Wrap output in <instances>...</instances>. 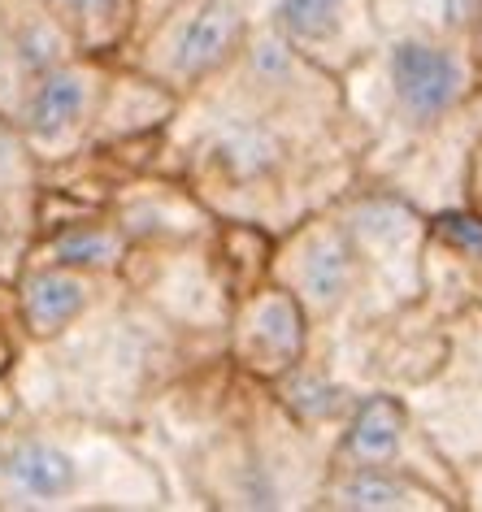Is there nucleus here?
Instances as JSON below:
<instances>
[{
	"mask_svg": "<svg viewBox=\"0 0 482 512\" xmlns=\"http://www.w3.org/2000/svg\"><path fill=\"white\" fill-rule=\"evenodd\" d=\"M166 157L218 217L283 235L365 174L344 83L252 22L244 48L179 100Z\"/></svg>",
	"mask_w": 482,
	"mask_h": 512,
	"instance_id": "obj_1",
	"label": "nucleus"
},
{
	"mask_svg": "<svg viewBox=\"0 0 482 512\" xmlns=\"http://www.w3.org/2000/svg\"><path fill=\"white\" fill-rule=\"evenodd\" d=\"M222 434L213 439L205 465V504L304 512L317 508L331 447L313 439L278 404L270 382H257L231 365L222 387Z\"/></svg>",
	"mask_w": 482,
	"mask_h": 512,
	"instance_id": "obj_2",
	"label": "nucleus"
},
{
	"mask_svg": "<svg viewBox=\"0 0 482 512\" xmlns=\"http://www.w3.org/2000/svg\"><path fill=\"white\" fill-rule=\"evenodd\" d=\"M270 278L304 304L313 330H339L348 322H361V317L396 309L370 274L361 248L352 243L335 200L278 235Z\"/></svg>",
	"mask_w": 482,
	"mask_h": 512,
	"instance_id": "obj_3",
	"label": "nucleus"
},
{
	"mask_svg": "<svg viewBox=\"0 0 482 512\" xmlns=\"http://www.w3.org/2000/svg\"><path fill=\"white\" fill-rule=\"evenodd\" d=\"M313 348L361 395L365 391L413 395L417 387H426L430 378L443 374L452 335H448V317L435 313L426 300H409L339 330H313Z\"/></svg>",
	"mask_w": 482,
	"mask_h": 512,
	"instance_id": "obj_4",
	"label": "nucleus"
},
{
	"mask_svg": "<svg viewBox=\"0 0 482 512\" xmlns=\"http://www.w3.org/2000/svg\"><path fill=\"white\" fill-rule=\"evenodd\" d=\"M105 473L157 478L131 452H79L53 430H27L0 443V499L18 508H66V504H131Z\"/></svg>",
	"mask_w": 482,
	"mask_h": 512,
	"instance_id": "obj_5",
	"label": "nucleus"
},
{
	"mask_svg": "<svg viewBox=\"0 0 482 512\" xmlns=\"http://www.w3.org/2000/svg\"><path fill=\"white\" fill-rule=\"evenodd\" d=\"M252 35V0H179L148 35H139L135 66L187 96L218 74Z\"/></svg>",
	"mask_w": 482,
	"mask_h": 512,
	"instance_id": "obj_6",
	"label": "nucleus"
},
{
	"mask_svg": "<svg viewBox=\"0 0 482 512\" xmlns=\"http://www.w3.org/2000/svg\"><path fill=\"white\" fill-rule=\"evenodd\" d=\"M335 209L344 217L352 243L361 248L370 274L378 278V287L387 291V300L391 304L422 300L430 213L365 174L335 200Z\"/></svg>",
	"mask_w": 482,
	"mask_h": 512,
	"instance_id": "obj_7",
	"label": "nucleus"
},
{
	"mask_svg": "<svg viewBox=\"0 0 482 512\" xmlns=\"http://www.w3.org/2000/svg\"><path fill=\"white\" fill-rule=\"evenodd\" d=\"M331 465H387V469H409L417 478L443 486L456 504V469L443 456V447L430 439L422 417L413 413L409 395L400 391H365L357 408L348 413L344 430L331 447Z\"/></svg>",
	"mask_w": 482,
	"mask_h": 512,
	"instance_id": "obj_8",
	"label": "nucleus"
},
{
	"mask_svg": "<svg viewBox=\"0 0 482 512\" xmlns=\"http://www.w3.org/2000/svg\"><path fill=\"white\" fill-rule=\"evenodd\" d=\"M252 22L335 79H344L378 40L374 0H252Z\"/></svg>",
	"mask_w": 482,
	"mask_h": 512,
	"instance_id": "obj_9",
	"label": "nucleus"
},
{
	"mask_svg": "<svg viewBox=\"0 0 482 512\" xmlns=\"http://www.w3.org/2000/svg\"><path fill=\"white\" fill-rule=\"evenodd\" d=\"M309 343H313L309 313L274 278L244 291L231 304V317H226V330H222L226 361L257 382H278L291 365L304 361Z\"/></svg>",
	"mask_w": 482,
	"mask_h": 512,
	"instance_id": "obj_10",
	"label": "nucleus"
},
{
	"mask_svg": "<svg viewBox=\"0 0 482 512\" xmlns=\"http://www.w3.org/2000/svg\"><path fill=\"white\" fill-rule=\"evenodd\" d=\"M109 74L96 53H79L66 66L48 70L40 83L22 96L18 131L31 144L35 157H70L83 144H92L100 96Z\"/></svg>",
	"mask_w": 482,
	"mask_h": 512,
	"instance_id": "obj_11",
	"label": "nucleus"
},
{
	"mask_svg": "<svg viewBox=\"0 0 482 512\" xmlns=\"http://www.w3.org/2000/svg\"><path fill=\"white\" fill-rule=\"evenodd\" d=\"M478 135H482V87L452 118H443L435 131L417 139L396 165L374 174V183L400 191L404 200H413L417 209H426V213L452 209V204H461V196H465V161H469V148H474Z\"/></svg>",
	"mask_w": 482,
	"mask_h": 512,
	"instance_id": "obj_12",
	"label": "nucleus"
},
{
	"mask_svg": "<svg viewBox=\"0 0 482 512\" xmlns=\"http://www.w3.org/2000/svg\"><path fill=\"white\" fill-rule=\"evenodd\" d=\"M422 300L443 317L482 309V213L465 204L430 213Z\"/></svg>",
	"mask_w": 482,
	"mask_h": 512,
	"instance_id": "obj_13",
	"label": "nucleus"
},
{
	"mask_svg": "<svg viewBox=\"0 0 482 512\" xmlns=\"http://www.w3.org/2000/svg\"><path fill=\"white\" fill-rule=\"evenodd\" d=\"M322 512H461L443 486L387 465H331L317 495Z\"/></svg>",
	"mask_w": 482,
	"mask_h": 512,
	"instance_id": "obj_14",
	"label": "nucleus"
},
{
	"mask_svg": "<svg viewBox=\"0 0 482 512\" xmlns=\"http://www.w3.org/2000/svg\"><path fill=\"white\" fill-rule=\"evenodd\" d=\"M109 274H87L53 261H31V270L18 278V317L22 330L40 343L70 335L83 317H92L100 300V283Z\"/></svg>",
	"mask_w": 482,
	"mask_h": 512,
	"instance_id": "obj_15",
	"label": "nucleus"
},
{
	"mask_svg": "<svg viewBox=\"0 0 482 512\" xmlns=\"http://www.w3.org/2000/svg\"><path fill=\"white\" fill-rule=\"evenodd\" d=\"M270 391L278 395V404H283L287 413L296 417L313 439H322L326 447H335L348 413L361 400V391L348 387V382L326 365V356L317 352L313 343H309V352H304L300 365H291L283 378L270 382Z\"/></svg>",
	"mask_w": 482,
	"mask_h": 512,
	"instance_id": "obj_16",
	"label": "nucleus"
},
{
	"mask_svg": "<svg viewBox=\"0 0 482 512\" xmlns=\"http://www.w3.org/2000/svg\"><path fill=\"white\" fill-rule=\"evenodd\" d=\"M126 256H131V239H126V230L109 209H87L79 217L44 226V239L35 248V261H53L87 274H109V278L122 274Z\"/></svg>",
	"mask_w": 482,
	"mask_h": 512,
	"instance_id": "obj_17",
	"label": "nucleus"
},
{
	"mask_svg": "<svg viewBox=\"0 0 482 512\" xmlns=\"http://www.w3.org/2000/svg\"><path fill=\"white\" fill-rule=\"evenodd\" d=\"M378 31H417L452 44H478L482 0H374Z\"/></svg>",
	"mask_w": 482,
	"mask_h": 512,
	"instance_id": "obj_18",
	"label": "nucleus"
},
{
	"mask_svg": "<svg viewBox=\"0 0 482 512\" xmlns=\"http://www.w3.org/2000/svg\"><path fill=\"white\" fill-rule=\"evenodd\" d=\"M48 5L66 18V27L74 31L83 53L109 57L131 44L135 0H48Z\"/></svg>",
	"mask_w": 482,
	"mask_h": 512,
	"instance_id": "obj_19",
	"label": "nucleus"
},
{
	"mask_svg": "<svg viewBox=\"0 0 482 512\" xmlns=\"http://www.w3.org/2000/svg\"><path fill=\"white\" fill-rule=\"evenodd\" d=\"M448 335H452V352H448L443 374L482 382V309H465L448 317Z\"/></svg>",
	"mask_w": 482,
	"mask_h": 512,
	"instance_id": "obj_20",
	"label": "nucleus"
},
{
	"mask_svg": "<svg viewBox=\"0 0 482 512\" xmlns=\"http://www.w3.org/2000/svg\"><path fill=\"white\" fill-rule=\"evenodd\" d=\"M35 174V152L22 139L18 126L0 122V191H14V187H31Z\"/></svg>",
	"mask_w": 482,
	"mask_h": 512,
	"instance_id": "obj_21",
	"label": "nucleus"
},
{
	"mask_svg": "<svg viewBox=\"0 0 482 512\" xmlns=\"http://www.w3.org/2000/svg\"><path fill=\"white\" fill-rule=\"evenodd\" d=\"M456 491H461V512H482V456L452 460Z\"/></svg>",
	"mask_w": 482,
	"mask_h": 512,
	"instance_id": "obj_22",
	"label": "nucleus"
},
{
	"mask_svg": "<svg viewBox=\"0 0 482 512\" xmlns=\"http://www.w3.org/2000/svg\"><path fill=\"white\" fill-rule=\"evenodd\" d=\"M465 209L482 213V135L474 139V148H469V161H465V196H461Z\"/></svg>",
	"mask_w": 482,
	"mask_h": 512,
	"instance_id": "obj_23",
	"label": "nucleus"
},
{
	"mask_svg": "<svg viewBox=\"0 0 482 512\" xmlns=\"http://www.w3.org/2000/svg\"><path fill=\"white\" fill-rule=\"evenodd\" d=\"M174 5H179V0H135V27H131V44L139 40V35H148L152 27H157V22L166 18ZM131 44H126V48H131Z\"/></svg>",
	"mask_w": 482,
	"mask_h": 512,
	"instance_id": "obj_24",
	"label": "nucleus"
},
{
	"mask_svg": "<svg viewBox=\"0 0 482 512\" xmlns=\"http://www.w3.org/2000/svg\"><path fill=\"white\" fill-rule=\"evenodd\" d=\"M14 369V339H9V330L0 326V378Z\"/></svg>",
	"mask_w": 482,
	"mask_h": 512,
	"instance_id": "obj_25",
	"label": "nucleus"
},
{
	"mask_svg": "<svg viewBox=\"0 0 482 512\" xmlns=\"http://www.w3.org/2000/svg\"><path fill=\"white\" fill-rule=\"evenodd\" d=\"M474 53H478V79H482V22H478V44H474Z\"/></svg>",
	"mask_w": 482,
	"mask_h": 512,
	"instance_id": "obj_26",
	"label": "nucleus"
}]
</instances>
